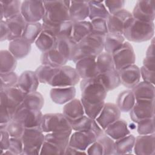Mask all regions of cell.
Instances as JSON below:
<instances>
[{
  "label": "cell",
  "instance_id": "1",
  "mask_svg": "<svg viewBox=\"0 0 155 155\" xmlns=\"http://www.w3.org/2000/svg\"><path fill=\"white\" fill-rule=\"evenodd\" d=\"M80 88L85 114L95 119L104 105L108 91L97 76L82 79Z\"/></svg>",
  "mask_w": 155,
  "mask_h": 155
},
{
  "label": "cell",
  "instance_id": "2",
  "mask_svg": "<svg viewBox=\"0 0 155 155\" xmlns=\"http://www.w3.org/2000/svg\"><path fill=\"white\" fill-rule=\"evenodd\" d=\"M154 34V23L144 21L132 17L125 28L123 36L125 39L134 42H142L151 39Z\"/></svg>",
  "mask_w": 155,
  "mask_h": 155
},
{
  "label": "cell",
  "instance_id": "3",
  "mask_svg": "<svg viewBox=\"0 0 155 155\" xmlns=\"http://www.w3.org/2000/svg\"><path fill=\"white\" fill-rule=\"evenodd\" d=\"M104 37L91 33L76 44L71 61L76 62L78 60L88 56H97L104 50Z\"/></svg>",
  "mask_w": 155,
  "mask_h": 155
},
{
  "label": "cell",
  "instance_id": "4",
  "mask_svg": "<svg viewBox=\"0 0 155 155\" xmlns=\"http://www.w3.org/2000/svg\"><path fill=\"white\" fill-rule=\"evenodd\" d=\"M45 13L42 22L46 24H54L70 20V1H44Z\"/></svg>",
  "mask_w": 155,
  "mask_h": 155
},
{
  "label": "cell",
  "instance_id": "5",
  "mask_svg": "<svg viewBox=\"0 0 155 155\" xmlns=\"http://www.w3.org/2000/svg\"><path fill=\"white\" fill-rule=\"evenodd\" d=\"M43 133L41 127L25 128L21 137L24 145L22 154H39L45 141V135Z\"/></svg>",
  "mask_w": 155,
  "mask_h": 155
},
{
  "label": "cell",
  "instance_id": "6",
  "mask_svg": "<svg viewBox=\"0 0 155 155\" xmlns=\"http://www.w3.org/2000/svg\"><path fill=\"white\" fill-rule=\"evenodd\" d=\"M0 92V104H4L7 108L13 119L15 112L23 102L27 93L17 84Z\"/></svg>",
  "mask_w": 155,
  "mask_h": 155
},
{
  "label": "cell",
  "instance_id": "7",
  "mask_svg": "<svg viewBox=\"0 0 155 155\" xmlns=\"http://www.w3.org/2000/svg\"><path fill=\"white\" fill-rule=\"evenodd\" d=\"M80 79L75 68L65 65L59 67L48 84L53 87H73L79 82Z\"/></svg>",
  "mask_w": 155,
  "mask_h": 155
},
{
  "label": "cell",
  "instance_id": "8",
  "mask_svg": "<svg viewBox=\"0 0 155 155\" xmlns=\"http://www.w3.org/2000/svg\"><path fill=\"white\" fill-rule=\"evenodd\" d=\"M41 128L44 133L73 131L63 113H47L43 115Z\"/></svg>",
  "mask_w": 155,
  "mask_h": 155
},
{
  "label": "cell",
  "instance_id": "9",
  "mask_svg": "<svg viewBox=\"0 0 155 155\" xmlns=\"http://www.w3.org/2000/svg\"><path fill=\"white\" fill-rule=\"evenodd\" d=\"M43 114L41 110H30L21 105L15 112L13 119L19 122L24 128L41 127Z\"/></svg>",
  "mask_w": 155,
  "mask_h": 155
},
{
  "label": "cell",
  "instance_id": "10",
  "mask_svg": "<svg viewBox=\"0 0 155 155\" xmlns=\"http://www.w3.org/2000/svg\"><path fill=\"white\" fill-rule=\"evenodd\" d=\"M114 69L117 71L129 65L134 64L136 55L131 44L125 42L112 54Z\"/></svg>",
  "mask_w": 155,
  "mask_h": 155
},
{
  "label": "cell",
  "instance_id": "11",
  "mask_svg": "<svg viewBox=\"0 0 155 155\" xmlns=\"http://www.w3.org/2000/svg\"><path fill=\"white\" fill-rule=\"evenodd\" d=\"M45 13L44 2L41 1L26 0L22 2L21 14L27 22H38Z\"/></svg>",
  "mask_w": 155,
  "mask_h": 155
},
{
  "label": "cell",
  "instance_id": "12",
  "mask_svg": "<svg viewBox=\"0 0 155 155\" xmlns=\"http://www.w3.org/2000/svg\"><path fill=\"white\" fill-rule=\"evenodd\" d=\"M130 116L136 124L143 119L154 117V99L136 100L134 106L130 111Z\"/></svg>",
  "mask_w": 155,
  "mask_h": 155
},
{
  "label": "cell",
  "instance_id": "13",
  "mask_svg": "<svg viewBox=\"0 0 155 155\" xmlns=\"http://www.w3.org/2000/svg\"><path fill=\"white\" fill-rule=\"evenodd\" d=\"M132 17L131 13L124 8L110 14L107 20L108 32L123 35L125 28Z\"/></svg>",
  "mask_w": 155,
  "mask_h": 155
},
{
  "label": "cell",
  "instance_id": "14",
  "mask_svg": "<svg viewBox=\"0 0 155 155\" xmlns=\"http://www.w3.org/2000/svg\"><path fill=\"white\" fill-rule=\"evenodd\" d=\"M96 57V56H85L75 62V69L81 79L95 78L99 74L97 67Z\"/></svg>",
  "mask_w": 155,
  "mask_h": 155
},
{
  "label": "cell",
  "instance_id": "15",
  "mask_svg": "<svg viewBox=\"0 0 155 155\" xmlns=\"http://www.w3.org/2000/svg\"><path fill=\"white\" fill-rule=\"evenodd\" d=\"M97 138V134L93 131H75L70 135L68 145L82 151H86Z\"/></svg>",
  "mask_w": 155,
  "mask_h": 155
},
{
  "label": "cell",
  "instance_id": "16",
  "mask_svg": "<svg viewBox=\"0 0 155 155\" xmlns=\"http://www.w3.org/2000/svg\"><path fill=\"white\" fill-rule=\"evenodd\" d=\"M120 111L113 103H105L99 114L95 119L101 128L104 130L111 124L120 119Z\"/></svg>",
  "mask_w": 155,
  "mask_h": 155
},
{
  "label": "cell",
  "instance_id": "17",
  "mask_svg": "<svg viewBox=\"0 0 155 155\" xmlns=\"http://www.w3.org/2000/svg\"><path fill=\"white\" fill-rule=\"evenodd\" d=\"M131 14L133 17L137 19L154 22L155 19L154 1H137Z\"/></svg>",
  "mask_w": 155,
  "mask_h": 155
},
{
  "label": "cell",
  "instance_id": "18",
  "mask_svg": "<svg viewBox=\"0 0 155 155\" xmlns=\"http://www.w3.org/2000/svg\"><path fill=\"white\" fill-rule=\"evenodd\" d=\"M133 150L134 153L137 155H154V133L147 135H140L135 137Z\"/></svg>",
  "mask_w": 155,
  "mask_h": 155
},
{
  "label": "cell",
  "instance_id": "19",
  "mask_svg": "<svg viewBox=\"0 0 155 155\" xmlns=\"http://www.w3.org/2000/svg\"><path fill=\"white\" fill-rule=\"evenodd\" d=\"M68 121L74 131H93L97 134L98 137L104 133L96 120L86 114Z\"/></svg>",
  "mask_w": 155,
  "mask_h": 155
},
{
  "label": "cell",
  "instance_id": "20",
  "mask_svg": "<svg viewBox=\"0 0 155 155\" xmlns=\"http://www.w3.org/2000/svg\"><path fill=\"white\" fill-rule=\"evenodd\" d=\"M120 83L125 87L132 89L140 79V68L135 64L129 65L118 71Z\"/></svg>",
  "mask_w": 155,
  "mask_h": 155
},
{
  "label": "cell",
  "instance_id": "21",
  "mask_svg": "<svg viewBox=\"0 0 155 155\" xmlns=\"http://www.w3.org/2000/svg\"><path fill=\"white\" fill-rule=\"evenodd\" d=\"M90 8L88 1H70L69 8L70 20L75 23L85 19L89 17Z\"/></svg>",
  "mask_w": 155,
  "mask_h": 155
},
{
  "label": "cell",
  "instance_id": "22",
  "mask_svg": "<svg viewBox=\"0 0 155 155\" xmlns=\"http://www.w3.org/2000/svg\"><path fill=\"white\" fill-rule=\"evenodd\" d=\"M5 21L8 31V41H11L22 38L27 22L21 14L7 19Z\"/></svg>",
  "mask_w": 155,
  "mask_h": 155
},
{
  "label": "cell",
  "instance_id": "23",
  "mask_svg": "<svg viewBox=\"0 0 155 155\" xmlns=\"http://www.w3.org/2000/svg\"><path fill=\"white\" fill-rule=\"evenodd\" d=\"M76 92L74 86L53 87L50 90V96L54 103L62 105L73 99L76 96Z\"/></svg>",
  "mask_w": 155,
  "mask_h": 155
},
{
  "label": "cell",
  "instance_id": "24",
  "mask_svg": "<svg viewBox=\"0 0 155 155\" xmlns=\"http://www.w3.org/2000/svg\"><path fill=\"white\" fill-rule=\"evenodd\" d=\"M77 43L71 36H61L56 38L54 48L68 61H71Z\"/></svg>",
  "mask_w": 155,
  "mask_h": 155
},
{
  "label": "cell",
  "instance_id": "25",
  "mask_svg": "<svg viewBox=\"0 0 155 155\" xmlns=\"http://www.w3.org/2000/svg\"><path fill=\"white\" fill-rule=\"evenodd\" d=\"M39 80L35 71L26 70L18 78L17 85L22 88L27 94L36 91L39 86Z\"/></svg>",
  "mask_w": 155,
  "mask_h": 155
},
{
  "label": "cell",
  "instance_id": "26",
  "mask_svg": "<svg viewBox=\"0 0 155 155\" xmlns=\"http://www.w3.org/2000/svg\"><path fill=\"white\" fill-rule=\"evenodd\" d=\"M104 133L114 140L122 138L130 134L127 122L119 119L109 125L105 130Z\"/></svg>",
  "mask_w": 155,
  "mask_h": 155
},
{
  "label": "cell",
  "instance_id": "27",
  "mask_svg": "<svg viewBox=\"0 0 155 155\" xmlns=\"http://www.w3.org/2000/svg\"><path fill=\"white\" fill-rule=\"evenodd\" d=\"M73 23L71 21H66L54 24H46L42 23V30L47 31L52 34L56 38L71 36Z\"/></svg>",
  "mask_w": 155,
  "mask_h": 155
},
{
  "label": "cell",
  "instance_id": "28",
  "mask_svg": "<svg viewBox=\"0 0 155 155\" xmlns=\"http://www.w3.org/2000/svg\"><path fill=\"white\" fill-rule=\"evenodd\" d=\"M8 50L17 59H21L27 56L31 50V44L22 38L10 41Z\"/></svg>",
  "mask_w": 155,
  "mask_h": 155
},
{
  "label": "cell",
  "instance_id": "29",
  "mask_svg": "<svg viewBox=\"0 0 155 155\" xmlns=\"http://www.w3.org/2000/svg\"><path fill=\"white\" fill-rule=\"evenodd\" d=\"M21 4L18 0H1V21L21 14Z\"/></svg>",
  "mask_w": 155,
  "mask_h": 155
},
{
  "label": "cell",
  "instance_id": "30",
  "mask_svg": "<svg viewBox=\"0 0 155 155\" xmlns=\"http://www.w3.org/2000/svg\"><path fill=\"white\" fill-rule=\"evenodd\" d=\"M41 62L42 64L59 67L65 65L68 60L54 47L42 53Z\"/></svg>",
  "mask_w": 155,
  "mask_h": 155
},
{
  "label": "cell",
  "instance_id": "31",
  "mask_svg": "<svg viewBox=\"0 0 155 155\" xmlns=\"http://www.w3.org/2000/svg\"><path fill=\"white\" fill-rule=\"evenodd\" d=\"M97 77L107 91L117 88L121 84L119 73L115 69L100 73Z\"/></svg>",
  "mask_w": 155,
  "mask_h": 155
},
{
  "label": "cell",
  "instance_id": "32",
  "mask_svg": "<svg viewBox=\"0 0 155 155\" xmlns=\"http://www.w3.org/2000/svg\"><path fill=\"white\" fill-rule=\"evenodd\" d=\"M131 91L134 96L136 100L154 99V85L145 81L138 82L132 89Z\"/></svg>",
  "mask_w": 155,
  "mask_h": 155
},
{
  "label": "cell",
  "instance_id": "33",
  "mask_svg": "<svg viewBox=\"0 0 155 155\" xmlns=\"http://www.w3.org/2000/svg\"><path fill=\"white\" fill-rule=\"evenodd\" d=\"M63 114L68 120H73L84 115L85 111L81 100L74 98L66 103L63 108Z\"/></svg>",
  "mask_w": 155,
  "mask_h": 155
},
{
  "label": "cell",
  "instance_id": "34",
  "mask_svg": "<svg viewBox=\"0 0 155 155\" xmlns=\"http://www.w3.org/2000/svg\"><path fill=\"white\" fill-rule=\"evenodd\" d=\"M72 131H64L48 133L45 135V140L52 143L65 150L68 145Z\"/></svg>",
  "mask_w": 155,
  "mask_h": 155
},
{
  "label": "cell",
  "instance_id": "35",
  "mask_svg": "<svg viewBox=\"0 0 155 155\" xmlns=\"http://www.w3.org/2000/svg\"><path fill=\"white\" fill-rule=\"evenodd\" d=\"M125 39L123 35L108 33L104 37V50L112 54L123 45Z\"/></svg>",
  "mask_w": 155,
  "mask_h": 155
},
{
  "label": "cell",
  "instance_id": "36",
  "mask_svg": "<svg viewBox=\"0 0 155 155\" xmlns=\"http://www.w3.org/2000/svg\"><path fill=\"white\" fill-rule=\"evenodd\" d=\"M136 102V99L131 90H127L120 92L116 99V105L120 112H130Z\"/></svg>",
  "mask_w": 155,
  "mask_h": 155
},
{
  "label": "cell",
  "instance_id": "37",
  "mask_svg": "<svg viewBox=\"0 0 155 155\" xmlns=\"http://www.w3.org/2000/svg\"><path fill=\"white\" fill-rule=\"evenodd\" d=\"M90 8L89 19L101 18L107 20L110 14L104 5V1H88Z\"/></svg>",
  "mask_w": 155,
  "mask_h": 155
},
{
  "label": "cell",
  "instance_id": "38",
  "mask_svg": "<svg viewBox=\"0 0 155 155\" xmlns=\"http://www.w3.org/2000/svg\"><path fill=\"white\" fill-rule=\"evenodd\" d=\"M91 33L92 26L90 21L85 20L73 23L71 36L76 42Z\"/></svg>",
  "mask_w": 155,
  "mask_h": 155
},
{
  "label": "cell",
  "instance_id": "39",
  "mask_svg": "<svg viewBox=\"0 0 155 155\" xmlns=\"http://www.w3.org/2000/svg\"><path fill=\"white\" fill-rule=\"evenodd\" d=\"M0 64L1 73L14 71L17 66V59L9 50H1Z\"/></svg>",
  "mask_w": 155,
  "mask_h": 155
},
{
  "label": "cell",
  "instance_id": "40",
  "mask_svg": "<svg viewBox=\"0 0 155 155\" xmlns=\"http://www.w3.org/2000/svg\"><path fill=\"white\" fill-rule=\"evenodd\" d=\"M56 38L50 33L42 30L35 44L37 48L42 53L47 51L54 47Z\"/></svg>",
  "mask_w": 155,
  "mask_h": 155
},
{
  "label": "cell",
  "instance_id": "41",
  "mask_svg": "<svg viewBox=\"0 0 155 155\" xmlns=\"http://www.w3.org/2000/svg\"><path fill=\"white\" fill-rule=\"evenodd\" d=\"M44 104V99L42 95L36 91L27 94L25 97L23 102L21 104V105L30 110H41Z\"/></svg>",
  "mask_w": 155,
  "mask_h": 155
},
{
  "label": "cell",
  "instance_id": "42",
  "mask_svg": "<svg viewBox=\"0 0 155 155\" xmlns=\"http://www.w3.org/2000/svg\"><path fill=\"white\" fill-rule=\"evenodd\" d=\"M42 31V24L38 22H27L22 38L30 43L35 42Z\"/></svg>",
  "mask_w": 155,
  "mask_h": 155
},
{
  "label": "cell",
  "instance_id": "43",
  "mask_svg": "<svg viewBox=\"0 0 155 155\" xmlns=\"http://www.w3.org/2000/svg\"><path fill=\"white\" fill-rule=\"evenodd\" d=\"M115 141L117 154H130L133 150L135 137L133 134H128Z\"/></svg>",
  "mask_w": 155,
  "mask_h": 155
},
{
  "label": "cell",
  "instance_id": "44",
  "mask_svg": "<svg viewBox=\"0 0 155 155\" xmlns=\"http://www.w3.org/2000/svg\"><path fill=\"white\" fill-rule=\"evenodd\" d=\"M58 68L59 67L44 64H41L40 66H39L36 69L35 73L39 83L48 84L49 81L56 73Z\"/></svg>",
  "mask_w": 155,
  "mask_h": 155
},
{
  "label": "cell",
  "instance_id": "45",
  "mask_svg": "<svg viewBox=\"0 0 155 155\" xmlns=\"http://www.w3.org/2000/svg\"><path fill=\"white\" fill-rule=\"evenodd\" d=\"M96 63L99 73L114 69L112 55L106 51H102L97 56Z\"/></svg>",
  "mask_w": 155,
  "mask_h": 155
},
{
  "label": "cell",
  "instance_id": "46",
  "mask_svg": "<svg viewBox=\"0 0 155 155\" xmlns=\"http://www.w3.org/2000/svg\"><path fill=\"white\" fill-rule=\"evenodd\" d=\"M102 145L104 150V155L117 154L115 141L104 133L97 139Z\"/></svg>",
  "mask_w": 155,
  "mask_h": 155
},
{
  "label": "cell",
  "instance_id": "47",
  "mask_svg": "<svg viewBox=\"0 0 155 155\" xmlns=\"http://www.w3.org/2000/svg\"><path fill=\"white\" fill-rule=\"evenodd\" d=\"M18 78L19 76L14 71L0 73V91L16 85L18 81Z\"/></svg>",
  "mask_w": 155,
  "mask_h": 155
},
{
  "label": "cell",
  "instance_id": "48",
  "mask_svg": "<svg viewBox=\"0 0 155 155\" xmlns=\"http://www.w3.org/2000/svg\"><path fill=\"white\" fill-rule=\"evenodd\" d=\"M154 117L143 119L137 123V131L139 135H147L154 133Z\"/></svg>",
  "mask_w": 155,
  "mask_h": 155
},
{
  "label": "cell",
  "instance_id": "49",
  "mask_svg": "<svg viewBox=\"0 0 155 155\" xmlns=\"http://www.w3.org/2000/svg\"><path fill=\"white\" fill-rule=\"evenodd\" d=\"M90 22L92 26V33L105 36L109 33L106 19L97 18L93 19Z\"/></svg>",
  "mask_w": 155,
  "mask_h": 155
},
{
  "label": "cell",
  "instance_id": "50",
  "mask_svg": "<svg viewBox=\"0 0 155 155\" xmlns=\"http://www.w3.org/2000/svg\"><path fill=\"white\" fill-rule=\"evenodd\" d=\"M25 128L18 121L12 119L7 124L6 130L11 137H21Z\"/></svg>",
  "mask_w": 155,
  "mask_h": 155
},
{
  "label": "cell",
  "instance_id": "51",
  "mask_svg": "<svg viewBox=\"0 0 155 155\" xmlns=\"http://www.w3.org/2000/svg\"><path fill=\"white\" fill-rule=\"evenodd\" d=\"M65 150L61 147L47 141H44L39 154H64Z\"/></svg>",
  "mask_w": 155,
  "mask_h": 155
},
{
  "label": "cell",
  "instance_id": "52",
  "mask_svg": "<svg viewBox=\"0 0 155 155\" xmlns=\"http://www.w3.org/2000/svg\"><path fill=\"white\" fill-rule=\"evenodd\" d=\"M104 3L110 14H113L124 8L125 1L122 0H107L104 1Z\"/></svg>",
  "mask_w": 155,
  "mask_h": 155
},
{
  "label": "cell",
  "instance_id": "53",
  "mask_svg": "<svg viewBox=\"0 0 155 155\" xmlns=\"http://www.w3.org/2000/svg\"><path fill=\"white\" fill-rule=\"evenodd\" d=\"M24 145L21 137H10L8 150L12 151L15 155L22 154Z\"/></svg>",
  "mask_w": 155,
  "mask_h": 155
},
{
  "label": "cell",
  "instance_id": "54",
  "mask_svg": "<svg viewBox=\"0 0 155 155\" xmlns=\"http://www.w3.org/2000/svg\"><path fill=\"white\" fill-rule=\"evenodd\" d=\"M10 137H11L6 129L0 130V154L1 155L4 151L8 149Z\"/></svg>",
  "mask_w": 155,
  "mask_h": 155
},
{
  "label": "cell",
  "instance_id": "55",
  "mask_svg": "<svg viewBox=\"0 0 155 155\" xmlns=\"http://www.w3.org/2000/svg\"><path fill=\"white\" fill-rule=\"evenodd\" d=\"M140 76L143 81L154 84L155 81V71L148 70L144 66H142L140 68Z\"/></svg>",
  "mask_w": 155,
  "mask_h": 155
},
{
  "label": "cell",
  "instance_id": "56",
  "mask_svg": "<svg viewBox=\"0 0 155 155\" xmlns=\"http://www.w3.org/2000/svg\"><path fill=\"white\" fill-rule=\"evenodd\" d=\"M87 154L90 155H104V150L101 143L96 140L86 150Z\"/></svg>",
  "mask_w": 155,
  "mask_h": 155
},
{
  "label": "cell",
  "instance_id": "57",
  "mask_svg": "<svg viewBox=\"0 0 155 155\" xmlns=\"http://www.w3.org/2000/svg\"><path fill=\"white\" fill-rule=\"evenodd\" d=\"M143 66L148 70L155 71V56H146L143 61Z\"/></svg>",
  "mask_w": 155,
  "mask_h": 155
},
{
  "label": "cell",
  "instance_id": "58",
  "mask_svg": "<svg viewBox=\"0 0 155 155\" xmlns=\"http://www.w3.org/2000/svg\"><path fill=\"white\" fill-rule=\"evenodd\" d=\"M0 28H1V38H0L1 41L8 40V29H7L5 20L1 21Z\"/></svg>",
  "mask_w": 155,
  "mask_h": 155
},
{
  "label": "cell",
  "instance_id": "59",
  "mask_svg": "<svg viewBox=\"0 0 155 155\" xmlns=\"http://www.w3.org/2000/svg\"><path fill=\"white\" fill-rule=\"evenodd\" d=\"M87 154L86 151H82L76 148L72 147L70 145H68L65 150L64 154H71V155H77V154Z\"/></svg>",
  "mask_w": 155,
  "mask_h": 155
},
{
  "label": "cell",
  "instance_id": "60",
  "mask_svg": "<svg viewBox=\"0 0 155 155\" xmlns=\"http://www.w3.org/2000/svg\"><path fill=\"white\" fill-rule=\"evenodd\" d=\"M154 38L151 39V42L146 51V56H154Z\"/></svg>",
  "mask_w": 155,
  "mask_h": 155
},
{
  "label": "cell",
  "instance_id": "61",
  "mask_svg": "<svg viewBox=\"0 0 155 155\" xmlns=\"http://www.w3.org/2000/svg\"><path fill=\"white\" fill-rule=\"evenodd\" d=\"M128 127L129 128L130 130H134L136 128V123H134V122L130 123L128 125Z\"/></svg>",
  "mask_w": 155,
  "mask_h": 155
}]
</instances>
